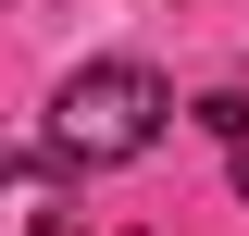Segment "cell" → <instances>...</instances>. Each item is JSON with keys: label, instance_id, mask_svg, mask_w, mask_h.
<instances>
[{"label": "cell", "instance_id": "cell-1", "mask_svg": "<svg viewBox=\"0 0 249 236\" xmlns=\"http://www.w3.org/2000/svg\"><path fill=\"white\" fill-rule=\"evenodd\" d=\"M162 124H175V87L150 62H75L50 87V162L62 174H112V162H150Z\"/></svg>", "mask_w": 249, "mask_h": 236}, {"label": "cell", "instance_id": "cell-2", "mask_svg": "<svg viewBox=\"0 0 249 236\" xmlns=\"http://www.w3.org/2000/svg\"><path fill=\"white\" fill-rule=\"evenodd\" d=\"M75 186H62L50 149H0V236H62Z\"/></svg>", "mask_w": 249, "mask_h": 236}]
</instances>
